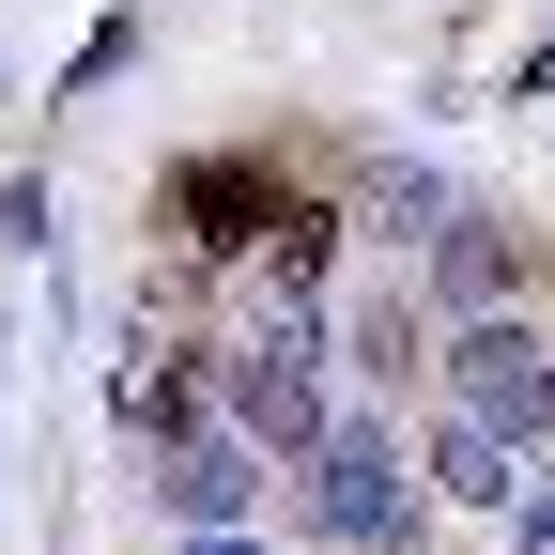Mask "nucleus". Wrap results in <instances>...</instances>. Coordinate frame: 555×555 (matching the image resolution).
<instances>
[{"label": "nucleus", "mask_w": 555, "mask_h": 555, "mask_svg": "<svg viewBox=\"0 0 555 555\" xmlns=\"http://www.w3.org/2000/svg\"><path fill=\"white\" fill-rule=\"evenodd\" d=\"M509 278H525V232H509V217H478V201H463V217L433 232V294H448L463 324H494V309H509Z\"/></svg>", "instance_id": "0eeeda50"}, {"label": "nucleus", "mask_w": 555, "mask_h": 555, "mask_svg": "<svg viewBox=\"0 0 555 555\" xmlns=\"http://www.w3.org/2000/svg\"><path fill=\"white\" fill-rule=\"evenodd\" d=\"M416 463H433V494H448V509H494V525L540 494V478H525L540 448H509L494 416H433V448H416Z\"/></svg>", "instance_id": "423d86ee"}, {"label": "nucleus", "mask_w": 555, "mask_h": 555, "mask_svg": "<svg viewBox=\"0 0 555 555\" xmlns=\"http://www.w3.org/2000/svg\"><path fill=\"white\" fill-rule=\"evenodd\" d=\"M262 463H278L262 433H232V416H201L185 448H155V509H170L185 540H201V525H262Z\"/></svg>", "instance_id": "20e7f679"}, {"label": "nucleus", "mask_w": 555, "mask_h": 555, "mask_svg": "<svg viewBox=\"0 0 555 555\" xmlns=\"http://www.w3.org/2000/svg\"><path fill=\"white\" fill-rule=\"evenodd\" d=\"M356 217H371V232H401V247H433V232H448V217H463V201H448V185H433V170H416V155H386V170H371V185H356Z\"/></svg>", "instance_id": "1a4fd4ad"}, {"label": "nucleus", "mask_w": 555, "mask_h": 555, "mask_svg": "<svg viewBox=\"0 0 555 555\" xmlns=\"http://www.w3.org/2000/svg\"><path fill=\"white\" fill-rule=\"evenodd\" d=\"M278 217H294V201H278V170H262V155H185V170H170V232H185L201 262L278 247Z\"/></svg>", "instance_id": "39448f33"}, {"label": "nucleus", "mask_w": 555, "mask_h": 555, "mask_svg": "<svg viewBox=\"0 0 555 555\" xmlns=\"http://www.w3.org/2000/svg\"><path fill=\"white\" fill-rule=\"evenodd\" d=\"M170 555H278L262 525H201V540H170Z\"/></svg>", "instance_id": "9b49d317"}, {"label": "nucleus", "mask_w": 555, "mask_h": 555, "mask_svg": "<svg viewBox=\"0 0 555 555\" xmlns=\"http://www.w3.org/2000/svg\"><path fill=\"white\" fill-rule=\"evenodd\" d=\"M217 416H232V433H262L294 478H309V448L339 433V401H324V324L294 309V278H262V309L217 339Z\"/></svg>", "instance_id": "f257e3e1"}, {"label": "nucleus", "mask_w": 555, "mask_h": 555, "mask_svg": "<svg viewBox=\"0 0 555 555\" xmlns=\"http://www.w3.org/2000/svg\"><path fill=\"white\" fill-rule=\"evenodd\" d=\"M339 371H371L386 401L433 371V356H416V294H356V309H339Z\"/></svg>", "instance_id": "6e6552de"}, {"label": "nucleus", "mask_w": 555, "mask_h": 555, "mask_svg": "<svg viewBox=\"0 0 555 555\" xmlns=\"http://www.w3.org/2000/svg\"><path fill=\"white\" fill-rule=\"evenodd\" d=\"M509 555H555V478H540L525 509H509Z\"/></svg>", "instance_id": "9d476101"}, {"label": "nucleus", "mask_w": 555, "mask_h": 555, "mask_svg": "<svg viewBox=\"0 0 555 555\" xmlns=\"http://www.w3.org/2000/svg\"><path fill=\"white\" fill-rule=\"evenodd\" d=\"M433 386H448V416H494L509 448H555V339H540L525 309H494V324H448Z\"/></svg>", "instance_id": "7ed1b4c3"}, {"label": "nucleus", "mask_w": 555, "mask_h": 555, "mask_svg": "<svg viewBox=\"0 0 555 555\" xmlns=\"http://www.w3.org/2000/svg\"><path fill=\"white\" fill-rule=\"evenodd\" d=\"M416 509H433V463H416L386 416H339L309 448V525L356 540V555H416Z\"/></svg>", "instance_id": "f03ea898"}]
</instances>
